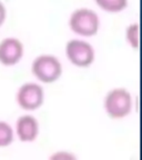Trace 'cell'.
Segmentation results:
<instances>
[{"instance_id":"obj_1","label":"cell","mask_w":142,"mask_h":160,"mask_svg":"<svg viewBox=\"0 0 142 160\" xmlns=\"http://www.w3.org/2000/svg\"><path fill=\"white\" fill-rule=\"evenodd\" d=\"M31 72L42 83L57 81L62 73V66L57 57L52 55H40L31 63Z\"/></svg>"},{"instance_id":"obj_2","label":"cell","mask_w":142,"mask_h":160,"mask_svg":"<svg viewBox=\"0 0 142 160\" xmlns=\"http://www.w3.org/2000/svg\"><path fill=\"white\" fill-rule=\"evenodd\" d=\"M69 27L77 35L83 37H92L99 30V16L91 9H77L70 16Z\"/></svg>"},{"instance_id":"obj_3","label":"cell","mask_w":142,"mask_h":160,"mask_svg":"<svg viewBox=\"0 0 142 160\" xmlns=\"http://www.w3.org/2000/svg\"><path fill=\"white\" fill-rule=\"evenodd\" d=\"M105 109L113 119L127 117L132 109V97L129 91L123 88L112 89L105 96Z\"/></svg>"},{"instance_id":"obj_4","label":"cell","mask_w":142,"mask_h":160,"mask_svg":"<svg viewBox=\"0 0 142 160\" xmlns=\"http://www.w3.org/2000/svg\"><path fill=\"white\" fill-rule=\"evenodd\" d=\"M15 100L20 109L27 112L35 111L45 101V91L39 83L25 82L17 89Z\"/></svg>"},{"instance_id":"obj_5","label":"cell","mask_w":142,"mask_h":160,"mask_svg":"<svg viewBox=\"0 0 142 160\" xmlns=\"http://www.w3.org/2000/svg\"><path fill=\"white\" fill-rule=\"evenodd\" d=\"M25 56V46L20 39L12 36L0 40V65L2 67H15Z\"/></svg>"},{"instance_id":"obj_6","label":"cell","mask_w":142,"mask_h":160,"mask_svg":"<svg viewBox=\"0 0 142 160\" xmlns=\"http://www.w3.org/2000/svg\"><path fill=\"white\" fill-rule=\"evenodd\" d=\"M66 55L72 65L81 68L89 67L95 60L92 46L82 40H70L66 46Z\"/></svg>"},{"instance_id":"obj_7","label":"cell","mask_w":142,"mask_h":160,"mask_svg":"<svg viewBox=\"0 0 142 160\" xmlns=\"http://www.w3.org/2000/svg\"><path fill=\"white\" fill-rule=\"evenodd\" d=\"M39 129L38 120L29 113L18 117L13 125L16 138L23 143L33 142L39 136Z\"/></svg>"},{"instance_id":"obj_8","label":"cell","mask_w":142,"mask_h":160,"mask_svg":"<svg viewBox=\"0 0 142 160\" xmlns=\"http://www.w3.org/2000/svg\"><path fill=\"white\" fill-rule=\"evenodd\" d=\"M16 139L13 126L6 120H0V148H7Z\"/></svg>"},{"instance_id":"obj_9","label":"cell","mask_w":142,"mask_h":160,"mask_svg":"<svg viewBox=\"0 0 142 160\" xmlns=\"http://www.w3.org/2000/svg\"><path fill=\"white\" fill-rule=\"evenodd\" d=\"M100 8L108 12H120L127 8L128 0H95Z\"/></svg>"},{"instance_id":"obj_10","label":"cell","mask_w":142,"mask_h":160,"mask_svg":"<svg viewBox=\"0 0 142 160\" xmlns=\"http://www.w3.org/2000/svg\"><path fill=\"white\" fill-rule=\"evenodd\" d=\"M125 35H127L125 37H127L128 42L130 43L131 47L133 48L139 47V25L138 23L129 26Z\"/></svg>"},{"instance_id":"obj_11","label":"cell","mask_w":142,"mask_h":160,"mask_svg":"<svg viewBox=\"0 0 142 160\" xmlns=\"http://www.w3.org/2000/svg\"><path fill=\"white\" fill-rule=\"evenodd\" d=\"M7 17H8L7 7H6L5 3H3L1 0H0V28L5 25L6 20H7Z\"/></svg>"}]
</instances>
